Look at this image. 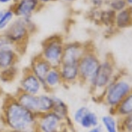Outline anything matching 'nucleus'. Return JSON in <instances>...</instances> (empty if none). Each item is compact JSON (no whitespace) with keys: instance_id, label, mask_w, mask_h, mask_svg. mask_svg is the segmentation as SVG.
Instances as JSON below:
<instances>
[{"instance_id":"1","label":"nucleus","mask_w":132,"mask_h":132,"mask_svg":"<svg viewBox=\"0 0 132 132\" xmlns=\"http://www.w3.org/2000/svg\"><path fill=\"white\" fill-rule=\"evenodd\" d=\"M37 114L21 106L14 96H7L4 101L1 120L8 129L27 132L37 130Z\"/></svg>"},{"instance_id":"2","label":"nucleus","mask_w":132,"mask_h":132,"mask_svg":"<svg viewBox=\"0 0 132 132\" xmlns=\"http://www.w3.org/2000/svg\"><path fill=\"white\" fill-rule=\"evenodd\" d=\"M63 46L61 39L58 37H51L43 43V48L41 56L50 63L52 67L58 68L62 63Z\"/></svg>"},{"instance_id":"3","label":"nucleus","mask_w":132,"mask_h":132,"mask_svg":"<svg viewBox=\"0 0 132 132\" xmlns=\"http://www.w3.org/2000/svg\"><path fill=\"white\" fill-rule=\"evenodd\" d=\"M64 121L53 111L38 114L37 130L38 132H63Z\"/></svg>"},{"instance_id":"4","label":"nucleus","mask_w":132,"mask_h":132,"mask_svg":"<svg viewBox=\"0 0 132 132\" xmlns=\"http://www.w3.org/2000/svg\"><path fill=\"white\" fill-rule=\"evenodd\" d=\"M78 78L84 82H89L93 84L98 69L100 67V63L98 59L93 55L84 56L78 63Z\"/></svg>"},{"instance_id":"5","label":"nucleus","mask_w":132,"mask_h":132,"mask_svg":"<svg viewBox=\"0 0 132 132\" xmlns=\"http://www.w3.org/2000/svg\"><path fill=\"white\" fill-rule=\"evenodd\" d=\"M4 35L15 46L24 42L28 35V28L24 20H17L5 30Z\"/></svg>"},{"instance_id":"6","label":"nucleus","mask_w":132,"mask_h":132,"mask_svg":"<svg viewBox=\"0 0 132 132\" xmlns=\"http://www.w3.org/2000/svg\"><path fill=\"white\" fill-rule=\"evenodd\" d=\"M19 89L33 95H39L40 93H42V90H43L42 82L30 71V69H27L23 72Z\"/></svg>"},{"instance_id":"7","label":"nucleus","mask_w":132,"mask_h":132,"mask_svg":"<svg viewBox=\"0 0 132 132\" xmlns=\"http://www.w3.org/2000/svg\"><path fill=\"white\" fill-rule=\"evenodd\" d=\"M130 87L124 81L117 82L108 88L107 93V102L109 106H116L129 93Z\"/></svg>"},{"instance_id":"8","label":"nucleus","mask_w":132,"mask_h":132,"mask_svg":"<svg viewBox=\"0 0 132 132\" xmlns=\"http://www.w3.org/2000/svg\"><path fill=\"white\" fill-rule=\"evenodd\" d=\"M83 57V50L78 44H69L63 47L61 64H78Z\"/></svg>"},{"instance_id":"9","label":"nucleus","mask_w":132,"mask_h":132,"mask_svg":"<svg viewBox=\"0 0 132 132\" xmlns=\"http://www.w3.org/2000/svg\"><path fill=\"white\" fill-rule=\"evenodd\" d=\"M52 66L48 61L42 57L41 55L37 56L33 59L30 66V71L37 77V78L42 82V85L43 84L47 74L50 72L52 69Z\"/></svg>"},{"instance_id":"10","label":"nucleus","mask_w":132,"mask_h":132,"mask_svg":"<svg viewBox=\"0 0 132 132\" xmlns=\"http://www.w3.org/2000/svg\"><path fill=\"white\" fill-rule=\"evenodd\" d=\"M13 96L21 106L38 116V95L27 93L19 89Z\"/></svg>"},{"instance_id":"11","label":"nucleus","mask_w":132,"mask_h":132,"mask_svg":"<svg viewBox=\"0 0 132 132\" xmlns=\"http://www.w3.org/2000/svg\"><path fill=\"white\" fill-rule=\"evenodd\" d=\"M112 73V67L108 63H104L102 64H100L96 76H95L92 85L96 88H103L106 86H108V84L109 83Z\"/></svg>"},{"instance_id":"12","label":"nucleus","mask_w":132,"mask_h":132,"mask_svg":"<svg viewBox=\"0 0 132 132\" xmlns=\"http://www.w3.org/2000/svg\"><path fill=\"white\" fill-rule=\"evenodd\" d=\"M62 82L63 81H62L59 69L53 67L50 72L47 74L43 84H42V89L48 93L58 86L60 84H62Z\"/></svg>"},{"instance_id":"13","label":"nucleus","mask_w":132,"mask_h":132,"mask_svg":"<svg viewBox=\"0 0 132 132\" xmlns=\"http://www.w3.org/2000/svg\"><path fill=\"white\" fill-rule=\"evenodd\" d=\"M62 81L64 83H73L78 79V64H62L58 67Z\"/></svg>"},{"instance_id":"14","label":"nucleus","mask_w":132,"mask_h":132,"mask_svg":"<svg viewBox=\"0 0 132 132\" xmlns=\"http://www.w3.org/2000/svg\"><path fill=\"white\" fill-rule=\"evenodd\" d=\"M38 0H21L16 8V13L23 18H28L35 10Z\"/></svg>"},{"instance_id":"15","label":"nucleus","mask_w":132,"mask_h":132,"mask_svg":"<svg viewBox=\"0 0 132 132\" xmlns=\"http://www.w3.org/2000/svg\"><path fill=\"white\" fill-rule=\"evenodd\" d=\"M54 108V99L48 93H40L38 95V114L50 112Z\"/></svg>"},{"instance_id":"16","label":"nucleus","mask_w":132,"mask_h":132,"mask_svg":"<svg viewBox=\"0 0 132 132\" xmlns=\"http://www.w3.org/2000/svg\"><path fill=\"white\" fill-rule=\"evenodd\" d=\"M78 124L84 129H92L99 125V119L95 113L88 110Z\"/></svg>"},{"instance_id":"17","label":"nucleus","mask_w":132,"mask_h":132,"mask_svg":"<svg viewBox=\"0 0 132 132\" xmlns=\"http://www.w3.org/2000/svg\"><path fill=\"white\" fill-rule=\"evenodd\" d=\"M53 99H54V108L52 111L56 113L57 116H59L63 120H66L68 118V113H69L66 103L56 96H53Z\"/></svg>"},{"instance_id":"18","label":"nucleus","mask_w":132,"mask_h":132,"mask_svg":"<svg viewBox=\"0 0 132 132\" xmlns=\"http://www.w3.org/2000/svg\"><path fill=\"white\" fill-rule=\"evenodd\" d=\"M118 112L122 116H129L132 114V93L129 94L121 101Z\"/></svg>"},{"instance_id":"19","label":"nucleus","mask_w":132,"mask_h":132,"mask_svg":"<svg viewBox=\"0 0 132 132\" xmlns=\"http://www.w3.org/2000/svg\"><path fill=\"white\" fill-rule=\"evenodd\" d=\"M17 75V69L15 66L8 68V69L0 71V80L3 82H12Z\"/></svg>"},{"instance_id":"20","label":"nucleus","mask_w":132,"mask_h":132,"mask_svg":"<svg viewBox=\"0 0 132 132\" xmlns=\"http://www.w3.org/2000/svg\"><path fill=\"white\" fill-rule=\"evenodd\" d=\"M13 17V12L12 11L0 12V29H5L7 27L9 23L12 21Z\"/></svg>"},{"instance_id":"21","label":"nucleus","mask_w":132,"mask_h":132,"mask_svg":"<svg viewBox=\"0 0 132 132\" xmlns=\"http://www.w3.org/2000/svg\"><path fill=\"white\" fill-rule=\"evenodd\" d=\"M101 122L108 132H117L116 121H114V119L113 117L109 116H103L101 118Z\"/></svg>"},{"instance_id":"22","label":"nucleus","mask_w":132,"mask_h":132,"mask_svg":"<svg viewBox=\"0 0 132 132\" xmlns=\"http://www.w3.org/2000/svg\"><path fill=\"white\" fill-rule=\"evenodd\" d=\"M117 25L120 27H126L130 23V17L127 11H123V12H120L117 16L116 19Z\"/></svg>"},{"instance_id":"23","label":"nucleus","mask_w":132,"mask_h":132,"mask_svg":"<svg viewBox=\"0 0 132 132\" xmlns=\"http://www.w3.org/2000/svg\"><path fill=\"white\" fill-rule=\"evenodd\" d=\"M88 108L86 107H80L78 108V109L76 110L75 113H74V121L77 122V123H79L80 121H81V119L83 118V116L86 114V113L88 111Z\"/></svg>"},{"instance_id":"24","label":"nucleus","mask_w":132,"mask_h":132,"mask_svg":"<svg viewBox=\"0 0 132 132\" xmlns=\"http://www.w3.org/2000/svg\"><path fill=\"white\" fill-rule=\"evenodd\" d=\"M124 126L128 131L132 132V114L127 116L126 119L124 121Z\"/></svg>"},{"instance_id":"25","label":"nucleus","mask_w":132,"mask_h":132,"mask_svg":"<svg viewBox=\"0 0 132 132\" xmlns=\"http://www.w3.org/2000/svg\"><path fill=\"white\" fill-rule=\"evenodd\" d=\"M112 6L116 10H121L125 6V2L123 0H116L112 3Z\"/></svg>"},{"instance_id":"26","label":"nucleus","mask_w":132,"mask_h":132,"mask_svg":"<svg viewBox=\"0 0 132 132\" xmlns=\"http://www.w3.org/2000/svg\"><path fill=\"white\" fill-rule=\"evenodd\" d=\"M102 19L104 20L106 23H108V22H111L112 20L114 19V12H108L106 13L103 14V17Z\"/></svg>"},{"instance_id":"27","label":"nucleus","mask_w":132,"mask_h":132,"mask_svg":"<svg viewBox=\"0 0 132 132\" xmlns=\"http://www.w3.org/2000/svg\"><path fill=\"white\" fill-rule=\"evenodd\" d=\"M88 132H102V127L101 125H98L96 127H93L92 129H89Z\"/></svg>"},{"instance_id":"28","label":"nucleus","mask_w":132,"mask_h":132,"mask_svg":"<svg viewBox=\"0 0 132 132\" xmlns=\"http://www.w3.org/2000/svg\"><path fill=\"white\" fill-rule=\"evenodd\" d=\"M6 132H27V131H20V130H12V129H8V131ZM35 132H38V131H35Z\"/></svg>"},{"instance_id":"29","label":"nucleus","mask_w":132,"mask_h":132,"mask_svg":"<svg viewBox=\"0 0 132 132\" xmlns=\"http://www.w3.org/2000/svg\"><path fill=\"white\" fill-rule=\"evenodd\" d=\"M10 1H11V0H0V3H3V4H5V3H9Z\"/></svg>"},{"instance_id":"30","label":"nucleus","mask_w":132,"mask_h":132,"mask_svg":"<svg viewBox=\"0 0 132 132\" xmlns=\"http://www.w3.org/2000/svg\"><path fill=\"white\" fill-rule=\"evenodd\" d=\"M42 2H48V1H52V0H41Z\"/></svg>"},{"instance_id":"31","label":"nucleus","mask_w":132,"mask_h":132,"mask_svg":"<svg viewBox=\"0 0 132 132\" xmlns=\"http://www.w3.org/2000/svg\"><path fill=\"white\" fill-rule=\"evenodd\" d=\"M128 1H129V3H130V4H132V0H128Z\"/></svg>"},{"instance_id":"32","label":"nucleus","mask_w":132,"mask_h":132,"mask_svg":"<svg viewBox=\"0 0 132 132\" xmlns=\"http://www.w3.org/2000/svg\"><path fill=\"white\" fill-rule=\"evenodd\" d=\"M0 94H1V88H0Z\"/></svg>"},{"instance_id":"33","label":"nucleus","mask_w":132,"mask_h":132,"mask_svg":"<svg viewBox=\"0 0 132 132\" xmlns=\"http://www.w3.org/2000/svg\"><path fill=\"white\" fill-rule=\"evenodd\" d=\"M69 1H71V0H69Z\"/></svg>"}]
</instances>
